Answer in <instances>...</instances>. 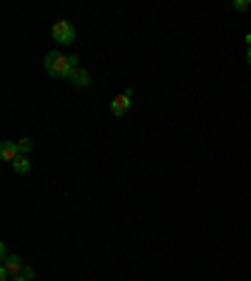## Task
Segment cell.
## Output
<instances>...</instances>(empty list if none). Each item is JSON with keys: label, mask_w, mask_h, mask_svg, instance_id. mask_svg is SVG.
<instances>
[{"label": "cell", "mask_w": 251, "mask_h": 281, "mask_svg": "<svg viewBox=\"0 0 251 281\" xmlns=\"http://www.w3.org/2000/svg\"><path fill=\"white\" fill-rule=\"evenodd\" d=\"M43 66L48 70V75L61 78V75H70V70L78 68V58L75 56H63V53H48Z\"/></svg>", "instance_id": "obj_1"}, {"label": "cell", "mask_w": 251, "mask_h": 281, "mask_svg": "<svg viewBox=\"0 0 251 281\" xmlns=\"http://www.w3.org/2000/svg\"><path fill=\"white\" fill-rule=\"evenodd\" d=\"M53 38L61 43V45H68V43H73L75 40V28L68 23V20H58L56 25H53Z\"/></svg>", "instance_id": "obj_2"}, {"label": "cell", "mask_w": 251, "mask_h": 281, "mask_svg": "<svg viewBox=\"0 0 251 281\" xmlns=\"http://www.w3.org/2000/svg\"><path fill=\"white\" fill-rule=\"evenodd\" d=\"M131 101H133V90H123L121 96H116L111 101V113L113 116H123L126 111L131 108Z\"/></svg>", "instance_id": "obj_3"}, {"label": "cell", "mask_w": 251, "mask_h": 281, "mask_svg": "<svg viewBox=\"0 0 251 281\" xmlns=\"http://www.w3.org/2000/svg\"><path fill=\"white\" fill-rule=\"evenodd\" d=\"M3 269L10 274V279L13 276H23V271H25V266H23V259L20 256H8V259H3Z\"/></svg>", "instance_id": "obj_4"}, {"label": "cell", "mask_w": 251, "mask_h": 281, "mask_svg": "<svg viewBox=\"0 0 251 281\" xmlns=\"http://www.w3.org/2000/svg\"><path fill=\"white\" fill-rule=\"evenodd\" d=\"M0 156H3V161H15L18 156H20V148H18V143L15 140H3L0 143Z\"/></svg>", "instance_id": "obj_5"}, {"label": "cell", "mask_w": 251, "mask_h": 281, "mask_svg": "<svg viewBox=\"0 0 251 281\" xmlns=\"http://www.w3.org/2000/svg\"><path fill=\"white\" fill-rule=\"evenodd\" d=\"M68 78H70V80H73V85H78V88H86V85L91 83V75H88V70H83V68H73Z\"/></svg>", "instance_id": "obj_6"}, {"label": "cell", "mask_w": 251, "mask_h": 281, "mask_svg": "<svg viewBox=\"0 0 251 281\" xmlns=\"http://www.w3.org/2000/svg\"><path fill=\"white\" fill-rule=\"evenodd\" d=\"M13 168H15V173H28V171H30V158L20 153V156L13 161Z\"/></svg>", "instance_id": "obj_7"}, {"label": "cell", "mask_w": 251, "mask_h": 281, "mask_svg": "<svg viewBox=\"0 0 251 281\" xmlns=\"http://www.w3.org/2000/svg\"><path fill=\"white\" fill-rule=\"evenodd\" d=\"M18 148H20V153L25 156V153H30V151H33V143H30V138H20V140H18Z\"/></svg>", "instance_id": "obj_8"}, {"label": "cell", "mask_w": 251, "mask_h": 281, "mask_svg": "<svg viewBox=\"0 0 251 281\" xmlns=\"http://www.w3.org/2000/svg\"><path fill=\"white\" fill-rule=\"evenodd\" d=\"M249 5H251V0H236V3H234V8H236V10H246Z\"/></svg>", "instance_id": "obj_9"}, {"label": "cell", "mask_w": 251, "mask_h": 281, "mask_svg": "<svg viewBox=\"0 0 251 281\" xmlns=\"http://www.w3.org/2000/svg\"><path fill=\"white\" fill-rule=\"evenodd\" d=\"M23 276H25V279H33V276H35V269H33V266H25Z\"/></svg>", "instance_id": "obj_10"}, {"label": "cell", "mask_w": 251, "mask_h": 281, "mask_svg": "<svg viewBox=\"0 0 251 281\" xmlns=\"http://www.w3.org/2000/svg\"><path fill=\"white\" fill-rule=\"evenodd\" d=\"M10 281H30V279H25V276H13Z\"/></svg>", "instance_id": "obj_11"}, {"label": "cell", "mask_w": 251, "mask_h": 281, "mask_svg": "<svg viewBox=\"0 0 251 281\" xmlns=\"http://www.w3.org/2000/svg\"><path fill=\"white\" fill-rule=\"evenodd\" d=\"M246 43H249V48H251V33H246V38H244Z\"/></svg>", "instance_id": "obj_12"}, {"label": "cell", "mask_w": 251, "mask_h": 281, "mask_svg": "<svg viewBox=\"0 0 251 281\" xmlns=\"http://www.w3.org/2000/svg\"><path fill=\"white\" fill-rule=\"evenodd\" d=\"M246 61H249V63H251V48H249V53H246Z\"/></svg>", "instance_id": "obj_13"}]
</instances>
